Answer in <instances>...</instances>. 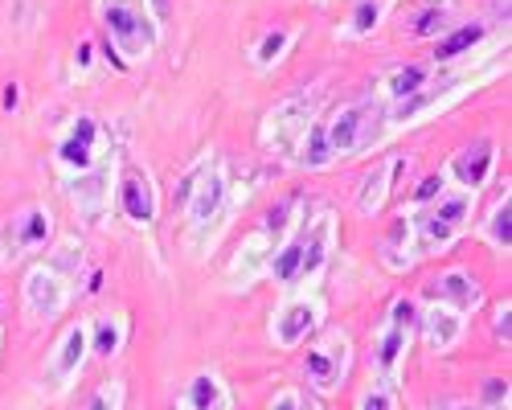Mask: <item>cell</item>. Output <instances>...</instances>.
<instances>
[{"instance_id": "cell-1", "label": "cell", "mask_w": 512, "mask_h": 410, "mask_svg": "<svg viewBox=\"0 0 512 410\" xmlns=\"http://www.w3.org/2000/svg\"><path fill=\"white\" fill-rule=\"evenodd\" d=\"M410 324H414V300H394L386 324H381V333H377V341H373V357H377L381 374H386L390 382H398V369H402V361H406Z\"/></svg>"}, {"instance_id": "cell-2", "label": "cell", "mask_w": 512, "mask_h": 410, "mask_svg": "<svg viewBox=\"0 0 512 410\" xmlns=\"http://www.w3.org/2000/svg\"><path fill=\"white\" fill-rule=\"evenodd\" d=\"M345 374H349V337L345 333H328L308 353V378H312V386L320 394H332V390H340Z\"/></svg>"}, {"instance_id": "cell-3", "label": "cell", "mask_w": 512, "mask_h": 410, "mask_svg": "<svg viewBox=\"0 0 512 410\" xmlns=\"http://www.w3.org/2000/svg\"><path fill=\"white\" fill-rule=\"evenodd\" d=\"M377 115V111H373ZM373 115H369V103H357V107H345L328 128H324V140H328V152L332 156H349V152H361L369 144L373 132Z\"/></svg>"}, {"instance_id": "cell-4", "label": "cell", "mask_w": 512, "mask_h": 410, "mask_svg": "<svg viewBox=\"0 0 512 410\" xmlns=\"http://www.w3.org/2000/svg\"><path fill=\"white\" fill-rule=\"evenodd\" d=\"M308 128H312L308 95H291V99H283V103L271 111L267 140L275 144V152H291V148H300V140L308 136Z\"/></svg>"}, {"instance_id": "cell-5", "label": "cell", "mask_w": 512, "mask_h": 410, "mask_svg": "<svg viewBox=\"0 0 512 410\" xmlns=\"http://www.w3.org/2000/svg\"><path fill=\"white\" fill-rule=\"evenodd\" d=\"M25 308L37 320H54L66 308V279L58 275V267H33L25 279Z\"/></svg>"}, {"instance_id": "cell-6", "label": "cell", "mask_w": 512, "mask_h": 410, "mask_svg": "<svg viewBox=\"0 0 512 410\" xmlns=\"http://www.w3.org/2000/svg\"><path fill=\"white\" fill-rule=\"evenodd\" d=\"M144 17H148V13L132 9V5H107V13H103L107 29L115 33V46H119L127 58H136V54H144V50L152 46V25H148Z\"/></svg>"}, {"instance_id": "cell-7", "label": "cell", "mask_w": 512, "mask_h": 410, "mask_svg": "<svg viewBox=\"0 0 512 410\" xmlns=\"http://www.w3.org/2000/svg\"><path fill=\"white\" fill-rule=\"evenodd\" d=\"M320 320V304L316 300H287L279 312H275V324H271V337L279 349H295Z\"/></svg>"}, {"instance_id": "cell-8", "label": "cell", "mask_w": 512, "mask_h": 410, "mask_svg": "<svg viewBox=\"0 0 512 410\" xmlns=\"http://www.w3.org/2000/svg\"><path fill=\"white\" fill-rule=\"evenodd\" d=\"M426 292H431V300H439V304H447L455 312H476L484 304V292H480V283H476L472 271H447V275H439L431 287H426Z\"/></svg>"}, {"instance_id": "cell-9", "label": "cell", "mask_w": 512, "mask_h": 410, "mask_svg": "<svg viewBox=\"0 0 512 410\" xmlns=\"http://www.w3.org/2000/svg\"><path fill=\"white\" fill-rule=\"evenodd\" d=\"M87 349H91V337H87V324H74L66 328V337L50 361V378H54V390H66L70 378L78 374V365L87 361Z\"/></svg>"}, {"instance_id": "cell-10", "label": "cell", "mask_w": 512, "mask_h": 410, "mask_svg": "<svg viewBox=\"0 0 512 410\" xmlns=\"http://www.w3.org/2000/svg\"><path fill=\"white\" fill-rule=\"evenodd\" d=\"M197 201L189 205V218H193V230H197V242L205 238L209 230V218L222 210V193H226V181L218 177V169H197Z\"/></svg>"}, {"instance_id": "cell-11", "label": "cell", "mask_w": 512, "mask_h": 410, "mask_svg": "<svg viewBox=\"0 0 512 410\" xmlns=\"http://www.w3.org/2000/svg\"><path fill=\"white\" fill-rule=\"evenodd\" d=\"M332 234H336L332 214H320V218L304 230V238H300V251H304V259H300V279L320 275V267L328 263V251H332Z\"/></svg>"}, {"instance_id": "cell-12", "label": "cell", "mask_w": 512, "mask_h": 410, "mask_svg": "<svg viewBox=\"0 0 512 410\" xmlns=\"http://www.w3.org/2000/svg\"><path fill=\"white\" fill-rule=\"evenodd\" d=\"M119 197H123V214L132 218V222H140V226H148L152 218H156V193H152V181H148V173H140V169H132L123 177V189H119Z\"/></svg>"}, {"instance_id": "cell-13", "label": "cell", "mask_w": 512, "mask_h": 410, "mask_svg": "<svg viewBox=\"0 0 512 410\" xmlns=\"http://www.w3.org/2000/svg\"><path fill=\"white\" fill-rule=\"evenodd\" d=\"M459 337H463V312L435 300L431 308H426V341H431V349L447 353V349H455Z\"/></svg>"}, {"instance_id": "cell-14", "label": "cell", "mask_w": 512, "mask_h": 410, "mask_svg": "<svg viewBox=\"0 0 512 410\" xmlns=\"http://www.w3.org/2000/svg\"><path fill=\"white\" fill-rule=\"evenodd\" d=\"M488 169H492V140H476V144H467V148L451 160V173H455V181H459L463 189L484 185Z\"/></svg>"}, {"instance_id": "cell-15", "label": "cell", "mask_w": 512, "mask_h": 410, "mask_svg": "<svg viewBox=\"0 0 512 410\" xmlns=\"http://www.w3.org/2000/svg\"><path fill=\"white\" fill-rule=\"evenodd\" d=\"M181 410H230V394L218 382V374H197L189 382V394H185Z\"/></svg>"}, {"instance_id": "cell-16", "label": "cell", "mask_w": 512, "mask_h": 410, "mask_svg": "<svg viewBox=\"0 0 512 410\" xmlns=\"http://www.w3.org/2000/svg\"><path fill=\"white\" fill-rule=\"evenodd\" d=\"M91 152H95V119H91V115H82V119L74 123L70 140L62 144V160L78 164V169H87V164H91Z\"/></svg>"}, {"instance_id": "cell-17", "label": "cell", "mask_w": 512, "mask_h": 410, "mask_svg": "<svg viewBox=\"0 0 512 410\" xmlns=\"http://www.w3.org/2000/svg\"><path fill=\"white\" fill-rule=\"evenodd\" d=\"M46 234H50V218L41 214V210H29V214H21V222H17V234H13V246L5 251V259L9 255H17L21 246H37V242H46Z\"/></svg>"}, {"instance_id": "cell-18", "label": "cell", "mask_w": 512, "mask_h": 410, "mask_svg": "<svg viewBox=\"0 0 512 410\" xmlns=\"http://www.w3.org/2000/svg\"><path fill=\"white\" fill-rule=\"evenodd\" d=\"M394 164H398V160L381 164L377 173H369V177H365V185H361V193H357V205H361V214H373L377 205H381V197H386V177L394 173Z\"/></svg>"}, {"instance_id": "cell-19", "label": "cell", "mask_w": 512, "mask_h": 410, "mask_svg": "<svg viewBox=\"0 0 512 410\" xmlns=\"http://www.w3.org/2000/svg\"><path fill=\"white\" fill-rule=\"evenodd\" d=\"M300 259H304L300 242H287L283 251L271 259V275H275L279 283H295V279H300Z\"/></svg>"}, {"instance_id": "cell-20", "label": "cell", "mask_w": 512, "mask_h": 410, "mask_svg": "<svg viewBox=\"0 0 512 410\" xmlns=\"http://www.w3.org/2000/svg\"><path fill=\"white\" fill-rule=\"evenodd\" d=\"M476 41H480V29H476V25H463L459 33H451V37H443V41H439L435 58H459L463 50H472Z\"/></svg>"}, {"instance_id": "cell-21", "label": "cell", "mask_w": 512, "mask_h": 410, "mask_svg": "<svg viewBox=\"0 0 512 410\" xmlns=\"http://www.w3.org/2000/svg\"><path fill=\"white\" fill-rule=\"evenodd\" d=\"M95 353L99 357H115L123 345V320H99V333H95Z\"/></svg>"}, {"instance_id": "cell-22", "label": "cell", "mask_w": 512, "mask_h": 410, "mask_svg": "<svg viewBox=\"0 0 512 410\" xmlns=\"http://www.w3.org/2000/svg\"><path fill=\"white\" fill-rule=\"evenodd\" d=\"M488 234H492V246H496V251H508V242H512V205H508V197L496 205Z\"/></svg>"}, {"instance_id": "cell-23", "label": "cell", "mask_w": 512, "mask_h": 410, "mask_svg": "<svg viewBox=\"0 0 512 410\" xmlns=\"http://www.w3.org/2000/svg\"><path fill=\"white\" fill-rule=\"evenodd\" d=\"M422 82H426L422 66H402V70L390 74V95H418Z\"/></svg>"}, {"instance_id": "cell-24", "label": "cell", "mask_w": 512, "mask_h": 410, "mask_svg": "<svg viewBox=\"0 0 512 410\" xmlns=\"http://www.w3.org/2000/svg\"><path fill=\"white\" fill-rule=\"evenodd\" d=\"M70 193H74V201H78V205H87V210H99V201H103L107 185H103V177L95 173V177H82V181H78Z\"/></svg>"}, {"instance_id": "cell-25", "label": "cell", "mask_w": 512, "mask_h": 410, "mask_svg": "<svg viewBox=\"0 0 512 410\" xmlns=\"http://www.w3.org/2000/svg\"><path fill=\"white\" fill-rule=\"evenodd\" d=\"M431 214H439L443 222H451L459 230L467 222V214H472V201H467V197H451V201H439V210H431Z\"/></svg>"}, {"instance_id": "cell-26", "label": "cell", "mask_w": 512, "mask_h": 410, "mask_svg": "<svg viewBox=\"0 0 512 410\" xmlns=\"http://www.w3.org/2000/svg\"><path fill=\"white\" fill-rule=\"evenodd\" d=\"M119 402H123V386L119 382H103L87 410H119Z\"/></svg>"}, {"instance_id": "cell-27", "label": "cell", "mask_w": 512, "mask_h": 410, "mask_svg": "<svg viewBox=\"0 0 512 410\" xmlns=\"http://www.w3.org/2000/svg\"><path fill=\"white\" fill-rule=\"evenodd\" d=\"M271 410H316V402L304 398L300 390H279L275 402H271Z\"/></svg>"}, {"instance_id": "cell-28", "label": "cell", "mask_w": 512, "mask_h": 410, "mask_svg": "<svg viewBox=\"0 0 512 410\" xmlns=\"http://www.w3.org/2000/svg\"><path fill=\"white\" fill-rule=\"evenodd\" d=\"M283 46H287V33H283V29L267 33V37H263V46H259V62L267 66L271 58H279V54H283Z\"/></svg>"}, {"instance_id": "cell-29", "label": "cell", "mask_w": 512, "mask_h": 410, "mask_svg": "<svg viewBox=\"0 0 512 410\" xmlns=\"http://www.w3.org/2000/svg\"><path fill=\"white\" fill-rule=\"evenodd\" d=\"M377 25V5H373V0H365V5H357V21H353V29L357 33H369Z\"/></svg>"}, {"instance_id": "cell-30", "label": "cell", "mask_w": 512, "mask_h": 410, "mask_svg": "<svg viewBox=\"0 0 512 410\" xmlns=\"http://www.w3.org/2000/svg\"><path fill=\"white\" fill-rule=\"evenodd\" d=\"M508 312H512V308H508V304H500V308H496V316H492V333H496V341H500V345H508V337H512V328H508Z\"/></svg>"}, {"instance_id": "cell-31", "label": "cell", "mask_w": 512, "mask_h": 410, "mask_svg": "<svg viewBox=\"0 0 512 410\" xmlns=\"http://www.w3.org/2000/svg\"><path fill=\"white\" fill-rule=\"evenodd\" d=\"M361 410H394V398H390V390H373V394H365Z\"/></svg>"}, {"instance_id": "cell-32", "label": "cell", "mask_w": 512, "mask_h": 410, "mask_svg": "<svg viewBox=\"0 0 512 410\" xmlns=\"http://www.w3.org/2000/svg\"><path fill=\"white\" fill-rule=\"evenodd\" d=\"M435 193H443V177H439V173L426 177V181L414 189V201H426V197H435Z\"/></svg>"}, {"instance_id": "cell-33", "label": "cell", "mask_w": 512, "mask_h": 410, "mask_svg": "<svg viewBox=\"0 0 512 410\" xmlns=\"http://www.w3.org/2000/svg\"><path fill=\"white\" fill-rule=\"evenodd\" d=\"M439 17H443V13H422V21H418L414 29H418V33H431V29L439 25Z\"/></svg>"}, {"instance_id": "cell-34", "label": "cell", "mask_w": 512, "mask_h": 410, "mask_svg": "<svg viewBox=\"0 0 512 410\" xmlns=\"http://www.w3.org/2000/svg\"><path fill=\"white\" fill-rule=\"evenodd\" d=\"M435 410H492V406H467V402H443Z\"/></svg>"}]
</instances>
